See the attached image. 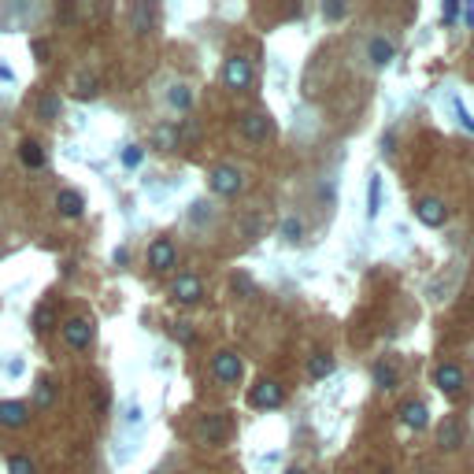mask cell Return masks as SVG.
Masks as SVG:
<instances>
[{
	"mask_svg": "<svg viewBox=\"0 0 474 474\" xmlns=\"http://www.w3.org/2000/svg\"><path fill=\"white\" fill-rule=\"evenodd\" d=\"M282 400H286V389H282V382H274V378L256 382V385H252V393H249V404H252V407H264V412L278 407Z\"/></svg>",
	"mask_w": 474,
	"mask_h": 474,
	"instance_id": "6da1fadb",
	"label": "cell"
},
{
	"mask_svg": "<svg viewBox=\"0 0 474 474\" xmlns=\"http://www.w3.org/2000/svg\"><path fill=\"white\" fill-rule=\"evenodd\" d=\"M222 81L230 89H244L252 81V63L244 60V56H234V60H226V67H222Z\"/></svg>",
	"mask_w": 474,
	"mask_h": 474,
	"instance_id": "7a4b0ae2",
	"label": "cell"
},
{
	"mask_svg": "<svg viewBox=\"0 0 474 474\" xmlns=\"http://www.w3.org/2000/svg\"><path fill=\"white\" fill-rule=\"evenodd\" d=\"M434 382H437L441 393H460L463 382H467V374H463V367H456V363H441L434 371Z\"/></svg>",
	"mask_w": 474,
	"mask_h": 474,
	"instance_id": "3957f363",
	"label": "cell"
},
{
	"mask_svg": "<svg viewBox=\"0 0 474 474\" xmlns=\"http://www.w3.org/2000/svg\"><path fill=\"white\" fill-rule=\"evenodd\" d=\"M63 341H67L71 349H89V341H93L89 319H67L63 322Z\"/></svg>",
	"mask_w": 474,
	"mask_h": 474,
	"instance_id": "277c9868",
	"label": "cell"
},
{
	"mask_svg": "<svg viewBox=\"0 0 474 474\" xmlns=\"http://www.w3.org/2000/svg\"><path fill=\"white\" fill-rule=\"evenodd\" d=\"M241 137H249V141H267L271 137V123L264 111H249V115H241Z\"/></svg>",
	"mask_w": 474,
	"mask_h": 474,
	"instance_id": "5b68a950",
	"label": "cell"
},
{
	"mask_svg": "<svg viewBox=\"0 0 474 474\" xmlns=\"http://www.w3.org/2000/svg\"><path fill=\"white\" fill-rule=\"evenodd\" d=\"M211 374H215L219 382H237L241 378V359L234 352H215V359H211Z\"/></svg>",
	"mask_w": 474,
	"mask_h": 474,
	"instance_id": "8992f818",
	"label": "cell"
},
{
	"mask_svg": "<svg viewBox=\"0 0 474 474\" xmlns=\"http://www.w3.org/2000/svg\"><path fill=\"white\" fill-rule=\"evenodd\" d=\"M211 189L222 193V197H234L241 189V171L237 167H215L211 171Z\"/></svg>",
	"mask_w": 474,
	"mask_h": 474,
	"instance_id": "52a82bcc",
	"label": "cell"
},
{
	"mask_svg": "<svg viewBox=\"0 0 474 474\" xmlns=\"http://www.w3.org/2000/svg\"><path fill=\"white\" fill-rule=\"evenodd\" d=\"M226 434H230V419H226V415H208V419H201V441H204V445H219Z\"/></svg>",
	"mask_w": 474,
	"mask_h": 474,
	"instance_id": "ba28073f",
	"label": "cell"
},
{
	"mask_svg": "<svg viewBox=\"0 0 474 474\" xmlns=\"http://www.w3.org/2000/svg\"><path fill=\"white\" fill-rule=\"evenodd\" d=\"M149 267L152 271H171L174 267V244L167 237H159L149 244Z\"/></svg>",
	"mask_w": 474,
	"mask_h": 474,
	"instance_id": "9c48e42d",
	"label": "cell"
},
{
	"mask_svg": "<svg viewBox=\"0 0 474 474\" xmlns=\"http://www.w3.org/2000/svg\"><path fill=\"white\" fill-rule=\"evenodd\" d=\"M400 422L407 430H427L430 427V412H427V404H419V400H407L400 407Z\"/></svg>",
	"mask_w": 474,
	"mask_h": 474,
	"instance_id": "30bf717a",
	"label": "cell"
},
{
	"mask_svg": "<svg viewBox=\"0 0 474 474\" xmlns=\"http://www.w3.org/2000/svg\"><path fill=\"white\" fill-rule=\"evenodd\" d=\"M174 297L182 300V304H193V300H201V297H204V282H201L197 274H182V278H178V282H174Z\"/></svg>",
	"mask_w": 474,
	"mask_h": 474,
	"instance_id": "8fae6325",
	"label": "cell"
},
{
	"mask_svg": "<svg viewBox=\"0 0 474 474\" xmlns=\"http://www.w3.org/2000/svg\"><path fill=\"white\" fill-rule=\"evenodd\" d=\"M460 441H463V427H460V419H445L437 427V445L452 452V448H460Z\"/></svg>",
	"mask_w": 474,
	"mask_h": 474,
	"instance_id": "7c38bea8",
	"label": "cell"
},
{
	"mask_svg": "<svg viewBox=\"0 0 474 474\" xmlns=\"http://www.w3.org/2000/svg\"><path fill=\"white\" fill-rule=\"evenodd\" d=\"M415 215L427 222V226H441L448 219V211H445V204H441L437 197H427V201H419V208H415Z\"/></svg>",
	"mask_w": 474,
	"mask_h": 474,
	"instance_id": "4fadbf2b",
	"label": "cell"
},
{
	"mask_svg": "<svg viewBox=\"0 0 474 474\" xmlns=\"http://www.w3.org/2000/svg\"><path fill=\"white\" fill-rule=\"evenodd\" d=\"M367 60L374 63V67H385V63L393 60V41L382 38V34H374V38L367 41Z\"/></svg>",
	"mask_w": 474,
	"mask_h": 474,
	"instance_id": "5bb4252c",
	"label": "cell"
},
{
	"mask_svg": "<svg viewBox=\"0 0 474 474\" xmlns=\"http://www.w3.org/2000/svg\"><path fill=\"white\" fill-rule=\"evenodd\" d=\"M81 204H86V201H81V193H74V189H63L60 197H56V208H60L63 219H78L81 215Z\"/></svg>",
	"mask_w": 474,
	"mask_h": 474,
	"instance_id": "9a60e30c",
	"label": "cell"
},
{
	"mask_svg": "<svg viewBox=\"0 0 474 474\" xmlns=\"http://www.w3.org/2000/svg\"><path fill=\"white\" fill-rule=\"evenodd\" d=\"M23 422H26V404H19V400L0 404V427H23Z\"/></svg>",
	"mask_w": 474,
	"mask_h": 474,
	"instance_id": "2e32d148",
	"label": "cell"
},
{
	"mask_svg": "<svg viewBox=\"0 0 474 474\" xmlns=\"http://www.w3.org/2000/svg\"><path fill=\"white\" fill-rule=\"evenodd\" d=\"M382 211V174H371V182H367V215L374 219Z\"/></svg>",
	"mask_w": 474,
	"mask_h": 474,
	"instance_id": "e0dca14e",
	"label": "cell"
},
{
	"mask_svg": "<svg viewBox=\"0 0 474 474\" xmlns=\"http://www.w3.org/2000/svg\"><path fill=\"white\" fill-rule=\"evenodd\" d=\"M130 23H134L137 34H149V30H152V8L149 4H134V11H130Z\"/></svg>",
	"mask_w": 474,
	"mask_h": 474,
	"instance_id": "ac0fdd59",
	"label": "cell"
},
{
	"mask_svg": "<svg viewBox=\"0 0 474 474\" xmlns=\"http://www.w3.org/2000/svg\"><path fill=\"white\" fill-rule=\"evenodd\" d=\"M307 371H312V378H326V374L334 371V356L330 352H315L307 359Z\"/></svg>",
	"mask_w": 474,
	"mask_h": 474,
	"instance_id": "d6986e66",
	"label": "cell"
},
{
	"mask_svg": "<svg viewBox=\"0 0 474 474\" xmlns=\"http://www.w3.org/2000/svg\"><path fill=\"white\" fill-rule=\"evenodd\" d=\"M19 156H23V163H26V167H45V149H41L38 141H23Z\"/></svg>",
	"mask_w": 474,
	"mask_h": 474,
	"instance_id": "ffe728a7",
	"label": "cell"
},
{
	"mask_svg": "<svg viewBox=\"0 0 474 474\" xmlns=\"http://www.w3.org/2000/svg\"><path fill=\"white\" fill-rule=\"evenodd\" d=\"M374 385H378V389H393L397 385V374H393V367H389V363H382V359H378V363H374Z\"/></svg>",
	"mask_w": 474,
	"mask_h": 474,
	"instance_id": "44dd1931",
	"label": "cell"
},
{
	"mask_svg": "<svg viewBox=\"0 0 474 474\" xmlns=\"http://www.w3.org/2000/svg\"><path fill=\"white\" fill-rule=\"evenodd\" d=\"M60 108H63V104H60V96H56V93H45L41 101H38V115H41V119H56V115H60Z\"/></svg>",
	"mask_w": 474,
	"mask_h": 474,
	"instance_id": "7402d4cb",
	"label": "cell"
},
{
	"mask_svg": "<svg viewBox=\"0 0 474 474\" xmlns=\"http://www.w3.org/2000/svg\"><path fill=\"white\" fill-rule=\"evenodd\" d=\"M282 237H286L289 244H297V241L304 237V222H300L297 215H289V219H282Z\"/></svg>",
	"mask_w": 474,
	"mask_h": 474,
	"instance_id": "603a6c76",
	"label": "cell"
},
{
	"mask_svg": "<svg viewBox=\"0 0 474 474\" xmlns=\"http://www.w3.org/2000/svg\"><path fill=\"white\" fill-rule=\"evenodd\" d=\"M156 145L159 149H178V130L167 123V126H156Z\"/></svg>",
	"mask_w": 474,
	"mask_h": 474,
	"instance_id": "cb8c5ba5",
	"label": "cell"
},
{
	"mask_svg": "<svg viewBox=\"0 0 474 474\" xmlns=\"http://www.w3.org/2000/svg\"><path fill=\"white\" fill-rule=\"evenodd\" d=\"M171 104H174L178 111L193 108V89H189V86H174V89H171Z\"/></svg>",
	"mask_w": 474,
	"mask_h": 474,
	"instance_id": "d4e9b609",
	"label": "cell"
},
{
	"mask_svg": "<svg viewBox=\"0 0 474 474\" xmlns=\"http://www.w3.org/2000/svg\"><path fill=\"white\" fill-rule=\"evenodd\" d=\"M141 159H145V149H141V145H126V149H123V167L134 171V167H141Z\"/></svg>",
	"mask_w": 474,
	"mask_h": 474,
	"instance_id": "484cf974",
	"label": "cell"
},
{
	"mask_svg": "<svg viewBox=\"0 0 474 474\" xmlns=\"http://www.w3.org/2000/svg\"><path fill=\"white\" fill-rule=\"evenodd\" d=\"M74 89H78V96H86V101H89V96H96V78L93 74H81L74 81Z\"/></svg>",
	"mask_w": 474,
	"mask_h": 474,
	"instance_id": "4316f807",
	"label": "cell"
},
{
	"mask_svg": "<svg viewBox=\"0 0 474 474\" xmlns=\"http://www.w3.org/2000/svg\"><path fill=\"white\" fill-rule=\"evenodd\" d=\"M52 322H56V307L52 304L38 307V330H52Z\"/></svg>",
	"mask_w": 474,
	"mask_h": 474,
	"instance_id": "83f0119b",
	"label": "cell"
},
{
	"mask_svg": "<svg viewBox=\"0 0 474 474\" xmlns=\"http://www.w3.org/2000/svg\"><path fill=\"white\" fill-rule=\"evenodd\" d=\"M34 397H38V404H41V407H48V404L56 400V389H52V382H38V393H34Z\"/></svg>",
	"mask_w": 474,
	"mask_h": 474,
	"instance_id": "f1b7e54d",
	"label": "cell"
},
{
	"mask_svg": "<svg viewBox=\"0 0 474 474\" xmlns=\"http://www.w3.org/2000/svg\"><path fill=\"white\" fill-rule=\"evenodd\" d=\"M11 474H34V463L26 460V456H11V463H8Z\"/></svg>",
	"mask_w": 474,
	"mask_h": 474,
	"instance_id": "f546056e",
	"label": "cell"
},
{
	"mask_svg": "<svg viewBox=\"0 0 474 474\" xmlns=\"http://www.w3.org/2000/svg\"><path fill=\"white\" fill-rule=\"evenodd\" d=\"M452 111H456V119L463 123V130H470V134H474V119H470V111H467L460 101H452Z\"/></svg>",
	"mask_w": 474,
	"mask_h": 474,
	"instance_id": "4dcf8cb0",
	"label": "cell"
},
{
	"mask_svg": "<svg viewBox=\"0 0 474 474\" xmlns=\"http://www.w3.org/2000/svg\"><path fill=\"white\" fill-rule=\"evenodd\" d=\"M322 15H326V19H345L349 8L345 4H322Z\"/></svg>",
	"mask_w": 474,
	"mask_h": 474,
	"instance_id": "1f68e13d",
	"label": "cell"
},
{
	"mask_svg": "<svg viewBox=\"0 0 474 474\" xmlns=\"http://www.w3.org/2000/svg\"><path fill=\"white\" fill-rule=\"evenodd\" d=\"M249 289H252V278H249V274H237V278H234V293H237V297H244Z\"/></svg>",
	"mask_w": 474,
	"mask_h": 474,
	"instance_id": "d6a6232c",
	"label": "cell"
},
{
	"mask_svg": "<svg viewBox=\"0 0 474 474\" xmlns=\"http://www.w3.org/2000/svg\"><path fill=\"white\" fill-rule=\"evenodd\" d=\"M456 15H460V4H456V0H452V4H445V19L452 23V19H456Z\"/></svg>",
	"mask_w": 474,
	"mask_h": 474,
	"instance_id": "836d02e7",
	"label": "cell"
},
{
	"mask_svg": "<svg viewBox=\"0 0 474 474\" xmlns=\"http://www.w3.org/2000/svg\"><path fill=\"white\" fill-rule=\"evenodd\" d=\"M286 474H304V470H300V467H289V470H286Z\"/></svg>",
	"mask_w": 474,
	"mask_h": 474,
	"instance_id": "e575fe53",
	"label": "cell"
}]
</instances>
